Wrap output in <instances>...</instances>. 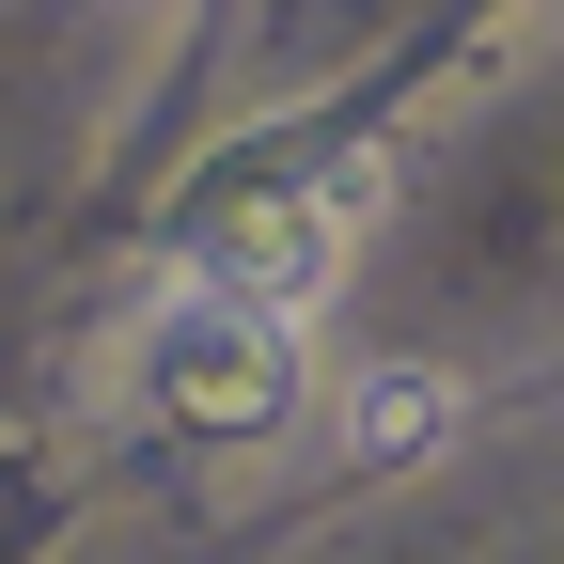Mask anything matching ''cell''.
I'll list each match as a JSON object with an SVG mask.
<instances>
[{"label": "cell", "mask_w": 564, "mask_h": 564, "mask_svg": "<svg viewBox=\"0 0 564 564\" xmlns=\"http://www.w3.org/2000/svg\"><path fill=\"white\" fill-rule=\"evenodd\" d=\"M126 377H141V408L204 423V440H267V423L299 408V314L236 299V282H188V299H158V314H141Z\"/></svg>", "instance_id": "obj_1"}, {"label": "cell", "mask_w": 564, "mask_h": 564, "mask_svg": "<svg viewBox=\"0 0 564 564\" xmlns=\"http://www.w3.org/2000/svg\"><path fill=\"white\" fill-rule=\"evenodd\" d=\"M377 204H392V173H377V158H314L282 204H251V220H236V251L204 267V282H236V299H267V314H314L329 282H345V251H361Z\"/></svg>", "instance_id": "obj_2"}, {"label": "cell", "mask_w": 564, "mask_h": 564, "mask_svg": "<svg viewBox=\"0 0 564 564\" xmlns=\"http://www.w3.org/2000/svg\"><path fill=\"white\" fill-rule=\"evenodd\" d=\"M455 423V377H423V361H361L345 377V408H329V440L361 455V470H392V455H423Z\"/></svg>", "instance_id": "obj_3"}]
</instances>
